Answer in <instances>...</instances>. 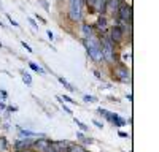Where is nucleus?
<instances>
[{
	"label": "nucleus",
	"mask_w": 159,
	"mask_h": 152,
	"mask_svg": "<svg viewBox=\"0 0 159 152\" xmlns=\"http://www.w3.org/2000/svg\"><path fill=\"white\" fill-rule=\"evenodd\" d=\"M100 40V48H102V57L108 65H116V56H118V46L110 40L107 33L99 35Z\"/></svg>",
	"instance_id": "nucleus-1"
},
{
	"label": "nucleus",
	"mask_w": 159,
	"mask_h": 152,
	"mask_svg": "<svg viewBox=\"0 0 159 152\" xmlns=\"http://www.w3.org/2000/svg\"><path fill=\"white\" fill-rule=\"evenodd\" d=\"M83 43L86 46V51H88V54L89 57L94 60L96 63H100L103 60L102 57V48H100V40H99V35L94 33V35H91L88 38H83Z\"/></svg>",
	"instance_id": "nucleus-2"
},
{
	"label": "nucleus",
	"mask_w": 159,
	"mask_h": 152,
	"mask_svg": "<svg viewBox=\"0 0 159 152\" xmlns=\"http://www.w3.org/2000/svg\"><path fill=\"white\" fill-rule=\"evenodd\" d=\"M67 16L72 22H80L83 19V0H69Z\"/></svg>",
	"instance_id": "nucleus-3"
},
{
	"label": "nucleus",
	"mask_w": 159,
	"mask_h": 152,
	"mask_svg": "<svg viewBox=\"0 0 159 152\" xmlns=\"http://www.w3.org/2000/svg\"><path fill=\"white\" fill-rule=\"evenodd\" d=\"M113 76L118 79V81H121V82H130L132 78H130V71L127 70L126 65H123V63H116V65L113 67Z\"/></svg>",
	"instance_id": "nucleus-4"
},
{
	"label": "nucleus",
	"mask_w": 159,
	"mask_h": 152,
	"mask_svg": "<svg viewBox=\"0 0 159 152\" xmlns=\"http://www.w3.org/2000/svg\"><path fill=\"white\" fill-rule=\"evenodd\" d=\"M116 16H118V19H121V21H132V6L124 3V2H121Z\"/></svg>",
	"instance_id": "nucleus-5"
},
{
	"label": "nucleus",
	"mask_w": 159,
	"mask_h": 152,
	"mask_svg": "<svg viewBox=\"0 0 159 152\" xmlns=\"http://www.w3.org/2000/svg\"><path fill=\"white\" fill-rule=\"evenodd\" d=\"M107 35L110 36V40H111L116 46H118L119 43H123V41H124V33L121 32V29H119L118 25H113V27L110 29V32H108Z\"/></svg>",
	"instance_id": "nucleus-6"
},
{
	"label": "nucleus",
	"mask_w": 159,
	"mask_h": 152,
	"mask_svg": "<svg viewBox=\"0 0 159 152\" xmlns=\"http://www.w3.org/2000/svg\"><path fill=\"white\" fill-rule=\"evenodd\" d=\"M49 144H51V141H49V139H46V138L35 139L30 149H32L34 152H48V150H49Z\"/></svg>",
	"instance_id": "nucleus-7"
},
{
	"label": "nucleus",
	"mask_w": 159,
	"mask_h": 152,
	"mask_svg": "<svg viewBox=\"0 0 159 152\" xmlns=\"http://www.w3.org/2000/svg\"><path fill=\"white\" fill-rule=\"evenodd\" d=\"M119 5H121V0H107V3H105V15L116 16Z\"/></svg>",
	"instance_id": "nucleus-8"
},
{
	"label": "nucleus",
	"mask_w": 159,
	"mask_h": 152,
	"mask_svg": "<svg viewBox=\"0 0 159 152\" xmlns=\"http://www.w3.org/2000/svg\"><path fill=\"white\" fill-rule=\"evenodd\" d=\"M34 141H35L34 138H25V139L22 138V139H18V141L15 143L16 152H21V150H25V149H30L32 144H34Z\"/></svg>",
	"instance_id": "nucleus-9"
},
{
	"label": "nucleus",
	"mask_w": 159,
	"mask_h": 152,
	"mask_svg": "<svg viewBox=\"0 0 159 152\" xmlns=\"http://www.w3.org/2000/svg\"><path fill=\"white\" fill-rule=\"evenodd\" d=\"M107 27H108L107 16H105V15H100V16H99V19H97V22H96L94 30H97L100 35H103V33H107Z\"/></svg>",
	"instance_id": "nucleus-10"
},
{
	"label": "nucleus",
	"mask_w": 159,
	"mask_h": 152,
	"mask_svg": "<svg viewBox=\"0 0 159 152\" xmlns=\"http://www.w3.org/2000/svg\"><path fill=\"white\" fill-rule=\"evenodd\" d=\"M105 3H107V0H94L92 11L97 13V15H105Z\"/></svg>",
	"instance_id": "nucleus-11"
},
{
	"label": "nucleus",
	"mask_w": 159,
	"mask_h": 152,
	"mask_svg": "<svg viewBox=\"0 0 159 152\" xmlns=\"http://www.w3.org/2000/svg\"><path fill=\"white\" fill-rule=\"evenodd\" d=\"M97 112L100 114L102 117H105V119H107L108 122H113V120H115V117L118 116V114H115V112H110V111L103 109V108H99V109H97Z\"/></svg>",
	"instance_id": "nucleus-12"
},
{
	"label": "nucleus",
	"mask_w": 159,
	"mask_h": 152,
	"mask_svg": "<svg viewBox=\"0 0 159 152\" xmlns=\"http://www.w3.org/2000/svg\"><path fill=\"white\" fill-rule=\"evenodd\" d=\"M81 33H83V38H88V36H91V35H94V33H96L94 25L83 24V25H81Z\"/></svg>",
	"instance_id": "nucleus-13"
},
{
	"label": "nucleus",
	"mask_w": 159,
	"mask_h": 152,
	"mask_svg": "<svg viewBox=\"0 0 159 152\" xmlns=\"http://www.w3.org/2000/svg\"><path fill=\"white\" fill-rule=\"evenodd\" d=\"M57 79H59V82H61V84H62V86H64L65 89H67L69 92H75V91H76V89H75V87H73V86H72V84H70V82H69L67 79H65V78H61V76H59Z\"/></svg>",
	"instance_id": "nucleus-14"
},
{
	"label": "nucleus",
	"mask_w": 159,
	"mask_h": 152,
	"mask_svg": "<svg viewBox=\"0 0 159 152\" xmlns=\"http://www.w3.org/2000/svg\"><path fill=\"white\" fill-rule=\"evenodd\" d=\"M0 152H8V141L5 136H0Z\"/></svg>",
	"instance_id": "nucleus-15"
},
{
	"label": "nucleus",
	"mask_w": 159,
	"mask_h": 152,
	"mask_svg": "<svg viewBox=\"0 0 159 152\" xmlns=\"http://www.w3.org/2000/svg\"><path fill=\"white\" fill-rule=\"evenodd\" d=\"M84 150H86V149H84L81 144H73V143H72V146L69 147L67 152H84Z\"/></svg>",
	"instance_id": "nucleus-16"
},
{
	"label": "nucleus",
	"mask_w": 159,
	"mask_h": 152,
	"mask_svg": "<svg viewBox=\"0 0 159 152\" xmlns=\"http://www.w3.org/2000/svg\"><path fill=\"white\" fill-rule=\"evenodd\" d=\"M29 67L34 70V71H37V73H40V74H45V70L40 67V65H37V63H34V62H29Z\"/></svg>",
	"instance_id": "nucleus-17"
},
{
	"label": "nucleus",
	"mask_w": 159,
	"mask_h": 152,
	"mask_svg": "<svg viewBox=\"0 0 159 152\" xmlns=\"http://www.w3.org/2000/svg\"><path fill=\"white\" fill-rule=\"evenodd\" d=\"M21 74H22V81L27 84V86H32V78H30V74L25 73V71H22V70H21Z\"/></svg>",
	"instance_id": "nucleus-18"
},
{
	"label": "nucleus",
	"mask_w": 159,
	"mask_h": 152,
	"mask_svg": "<svg viewBox=\"0 0 159 152\" xmlns=\"http://www.w3.org/2000/svg\"><path fill=\"white\" fill-rule=\"evenodd\" d=\"M75 124H76V125L80 127V130H81V132H86V130H88V127H86V125H84V124H83L81 120H78L76 117H75Z\"/></svg>",
	"instance_id": "nucleus-19"
},
{
	"label": "nucleus",
	"mask_w": 159,
	"mask_h": 152,
	"mask_svg": "<svg viewBox=\"0 0 159 152\" xmlns=\"http://www.w3.org/2000/svg\"><path fill=\"white\" fill-rule=\"evenodd\" d=\"M83 100L86 101V103H94V101H96V97H92V95H84Z\"/></svg>",
	"instance_id": "nucleus-20"
},
{
	"label": "nucleus",
	"mask_w": 159,
	"mask_h": 152,
	"mask_svg": "<svg viewBox=\"0 0 159 152\" xmlns=\"http://www.w3.org/2000/svg\"><path fill=\"white\" fill-rule=\"evenodd\" d=\"M64 101H67V103H70V105H76V101H75V100H72L69 95H64Z\"/></svg>",
	"instance_id": "nucleus-21"
},
{
	"label": "nucleus",
	"mask_w": 159,
	"mask_h": 152,
	"mask_svg": "<svg viewBox=\"0 0 159 152\" xmlns=\"http://www.w3.org/2000/svg\"><path fill=\"white\" fill-rule=\"evenodd\" d=\"M22 46L25 48V51H29V53H32V48H30V46H29L27 43H25V41H22Z\"/></svg>",
	"instance_id": "nucleus-22"
},
{
	"label": "nucleus",
	"mask_w": 159,
	"mask_h": 152,
	"mask_svg": "<svg viewBox=\"0 0 159 152\" xmlns=\"http://www.w3.org/2000/svg\"><path fill=\"white\" fill-rule=\"evenodd\" d=\"M8 21H10V22H11L13 25H15V27H19V25H18V22H16V21H13V18H11L10 15H8Z\"/></svg>",
	"instance_id": "nucleus-23"
},
{
	"label": "nucleus",
	"mask_w": 159,
	"mask_h": 152,
	"mask_svg": "<svg viewBox=\"0 0 159 152\" xmlns=\"http://www.w3.org/2000/svg\"><path fill=\"white\" fill-rule=\"evenodd\" d=\"M92 122H94V125H96V127H99V129H103V124H100L99 120H96V119H94Z\"/></svg>",
	"instance_id": "nucleus-24"
},
{
	"label": "nucleus",
	"mask_w": 159,
	"mask_h": 152,
	"mask_svg": "<svg viewBox=\"0 0 159 152\" xmlns=\"http://www.w3.org/2000/svg\"><path fill=\"white\" fill-rule=\"evenodd\" d=\"M29 22H30V24L34 25V29H38V25H37V22H35V21L32 19V18H29Z\"/></svg>",
	"instance_id": "nucleus-25"
},
{
	"label": "nucleus",
	"mask_w": 159,
	"mask_h": 152,
	"mask_svg": "<svg viewBox=\"0 0 159 152\" xmlns=\"http://www.w3.org/2000/svg\"><path fill=\"white\" fill-rule=\"evenodd\" d=\"M62 108H64V111H67V112H69V114H73V112H72V109H70V108H69V106H65V105H64V103H62Z\"/></svg>",
	"instance_id": "nucleus-26"
},
{
	"label": "nucleus",
	"mask_w": 159,
	"mask_h": 152,
	"mask_svg": "<svg viewBox=\"0 0 159 152\" xmlns=\"http://www.w3.org/2000/svg\"><path fill=\"white\" fill-rule=\"evenodd\" d=\"M76 138H78V139H81V141H83V139H84V135H83L81 132H78V133H76Z\"/></svg>",
	"instance_id": "nucleus-27"
},
{
	"label": "nucleus",
	"mask_w": 159,
	"mask_h": 152,
	"mask_svg": "<svg viewBox=\"0 0 159 152\" xmlns=\"http://www.w3.org/2000/svg\"><path fill=\"white\" fill-rule=\"evenodd\" d=\"M13 111H18V108L16 106H10L8 108V112H13Z\"/></svg>",
	"instance_id": "nucleus-28"
},
{
	"label": "nucleus",
	"mask_w": 159,
	"mask_h": 152,
	"mask_svg": "<svg viewBox=\"0 0 159 152\" xmlns=\"http://www.w3.org/2000/svg\"><path fill=\"white\" fill-rule=\"evenodd\" d=\"M48 36H49V40H54V35H52L51 30H48Z\"/></svg>",
	"instance_id": "nucleus-29"
},
{
	"label": "nucleus",
	"mask_w": 159,
	"mask_h": 152,
	"mask_svg": "<svg viewBox=\"0 0 159 152\" xmlns=\"http://www.w3.org/2000/svg\"><path fill=\"white\" fill-rule=\"evenodd\" d=\"M2 129H3V130H10V124H8V122H7V124H3Z\"/></svg>",
	"instance_id": "nucleus-30"
},
{
	"label": "nucleus",
	"mask_w": 159,
	"mask_h": 152,
	"mask_svg": "<svg viewBox=\"0 0 159 152\" xmlns=\"http://www.w3.org/2000/svg\"><path fill=\"white\" fill-rule=\"evenodd\" d=\"M94 74H96V76H97V78H99V79H100V78H102V74H100V71H97V70H96V71H94Z\"/></svg>",
	"instance_id": "nucleus-31"
},
{
	"label": "nucleus",
	"mask_w": 159,
	"mask_h": 152,
	"mask_svg": "<svg viewBox=\"0 0 159 152\" xmlns=\"http://www.w3.org/2000/svg\"><path fill=\"white\" fill-rule=\"evenodd\" d=\"M119 136H121V138H127V133H124V132H119Z\"/></svg>",
	"instance_id": "nucleus-32"
},
{
	"label": "nucleus",
	"mask_w": 159,
	"mask_h": 152,
	"mask_svg": "<svg viewBox=\"0 0 159 152\" xmlns=\"http://www.w3.org/2000/svg\"><path fill=\"white\" fill-rule=\"evenodd\" d=\"M7 106H5V103H3V101H0V109H5Z\"/></svg>",
	"instance_id": "nucleus-33"
},
{
	"label": "nucleus",
	"mask_w": 159,
	"mask_h": 152,
	"mask_svg": "<svg viewBox=\"0 0 159 152\" xmlns=\"http://www.w3.org/2000/svg\"><path fill=\"white\" fill-rule=\"evenodd\" d=\"M21 152H34L32 149H25V150H21Z\"/></svg>",
	"instance_id": "nucleus-34"
},
{
	"label": "nucleus",
	"mask_w": 159,
	"mask_h": 152,
	"mask_svg": "<svg viewBox=\"0 0 159 152\" xmlns=\"http://www.w3.org/2000/svg\"><path fill=\"white\" fill-rule=\"evenodd\" d=\"M48 152H54V150H48Z\"/></svg>",
	"instance_id": "nucleus-35"
}]
</instances>
